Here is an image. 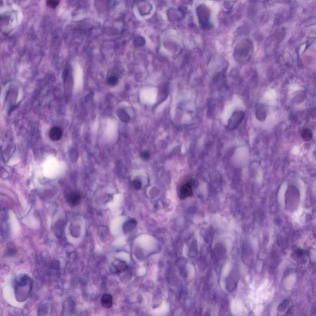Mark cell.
Wrapping results in <instances>:
<instances>
[{
    "instance_id": "6da1fadb",
    "label": "cell",
    "mask_w": 316,
    "mask_h": 316,
    "mask_svg": "<svg viewBox=\"0 0 316 316\" xmlns=\"http://www.w3.org/2000/svg\"><path fill=\"white\" fill-rule=\"evenodd\" d=\"M193 194L192 183L187 182L183 185L179 192V197L181 199H184L188 197L192 196Z\"/></svg>"
},
{
    "instance_id": "7a4b0ae2",
    "label": "cell",
    "mask_w": 316,
    "mask_h": 316,
    "mask_svg": "<svg viewBox=\"0 0 316 316\" xmlns=\"http://www.w3.org/2000/svg\"><path fill=\"white\" fill-rule=\"evenodd\" d=\"M67 201L72 206H75L81 201V195L77 192H70L67 196Z\"/></svg>"
},
{
    "instance_id": "3957f363",
    "label": "cell",
    "mask_w": 316,
    "mask_h": 316,
    "mask_svg": "<svg viewBox=\"0 0 316 316\" xmlns=\"http://www.w3.org/2000/svg\"><path fill=\"white\" fill-rule=\"evenodd\" d=\"M62 135V130L58 127H53L49 133V136L53 141H58L61 139Z\"/></svg>"
},
{
    "instance_id": "277c9868",
    "label": "cell",
    "mask_w": 316,
    "mask_h": 316,
    "mask_svg": "<svg viewBox=\"0 0 316 316\" xmlns=\"http://www.w3.org/2000/svg\"><path fill=\"white\" fill-rule=\"evenodd\" d=\"M101 304L105 308H110L113 306V297L109 294H104L101 298Z\"/></svg>"
},
{
    "instance_id": "5b68a950",
    "label": "cell",
    "mask_w": 316,
    "mask_h": 316,
    "mask_svg": "<svg viewBox=\"0 0 316 316\" xmlns=\"http://www.w3.org/2000/svg\"><path fill=\"white\" fill-rule=\"evenodd\" d=\"M136 225V222L133 220H130L129 222H127L125 224V226H123V230L125 233L131 231Z\"/></svg>"
},
{
    "instance_id": "8992f818",
    "label": "cell",
    "mask_w": 316,
    "mask_h": 316,
    "mask_svg": "<svg viewBox=\"0 0 316 316\" xmlns=\"http://www.w3.org/2000/svg\"><path fill=\"white\" fill-rule=\"evenodd\" d=\"M117 114L121 120H122L124 122H127L130 120V117L128 115V114L125 112L123 110L120 109L117 113Z\"/></svg>"
},
{
    "instance_id": "52a82bcc",
    "label": "cell",
    "mask_w": 316,
    "mask_h": 316,
    "mask_svg": "<svg viewBox=\"0 0 316 316\" xmlns=\"http://www.w3.org/2000/svg\"><path fill=\"white\" fill-rule=\"evenodd\" d=\"M302 137L305 141H309L312 137V133L309 129H304L302 132Z\"/></svg>"
},
{
    "instance_id": "ba28073f",
    "label": "cell",
    "mask_w": 316,
    "mask_h": 316,
    "mask_svg": "<svg viewBox=\"0 0 316 316\" xmlns=\"http://www.w3.org/2000/svg\"><path fill=\"white\" fill-rule=\"evenodd\" d=\"M119 82V79L117 78V77H116V75H112L110 76L108 79H107V83L108 84L110 85V86H115Z\"/></svg>"
},
{
    "instance_id": "9c48e42d",
    "label": "cell",
    "mask_w": 316,
    "mask_h": 316,
    "mask_svg": "<svg viewBox=\"0 0 316 316\" xmlns=\"http://www.w3.org/2000/svg\"><path fill=\"white\" fill-rule=\"evenodd\" d=\"M59 0H46V5L52 9L56 8L59 5Z\"/></svg>"
},
{
    "instance_id": "30bf717a",
    "label": "cell",
    "mask_w": 316,
    "mask_h": 316,
    "mask_svg": "<svg viewBox=\"0 0 316 316\" xmlns=\"http://www.w3.org/2000/svg\"><path fill=\"white\" fill-rule=\"evenodd\" d=\"M140 156L143 160H148L150 157V154L148 151H143L141 153Z\"/></svg>"
},
{
    "instance_id": "8fae6325",
    "label": "cell",
    "mask_w": 316,
    "mask_h": 316,
    "mask_svg": "<svg viewBox=\"0 0 316 316\" xmlns=\"http://www.w3.org/2000/svg\"><path fill=\"white\" fill-rule=\"evenodd\" d=\"M132 184H133V187L136 189H140L141 188V182L139 180H137V179L134 180L132 182Z\"/></svg>"
}]
</instances>
